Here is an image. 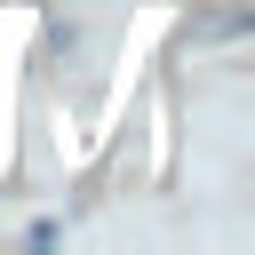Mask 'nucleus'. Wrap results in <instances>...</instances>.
<instances>
[]
</instances>
